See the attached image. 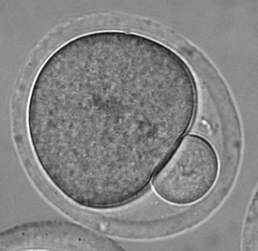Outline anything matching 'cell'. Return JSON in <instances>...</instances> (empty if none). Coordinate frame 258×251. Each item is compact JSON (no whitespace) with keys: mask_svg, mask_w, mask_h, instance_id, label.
I'll use <instances>...</instances> for the list:
<instances>
[{"mask_svg":"<svg viewBox=\"0 0 258 251\" xmlns=\"http://www.w3.org/2000/svg\"><path fill=\"white\" fill-rule=\"evenodd\" d=\"M184 59L147 35L99 30L56 48L33 81L27 132L48 181L83 208L135 201L193 125Z\"/></svg>","mask_w":258,"mask_h":251,"instance_id":"cell-1","label":"cell"},{"mask_svg":"<svg viewBox=\"0 0 258 251\" xmlns=\"http://www.w3.org/2000/svg\"><path fill=\"white\" fill-rule=\"evenodd\" d=\"M220 172L217 152L201 135L187 134L159 169L152 184L165 202L187 206L211 192Z\"/></svg>","mask_w":258,"mask_h":251,"instance_id":"cell-2","label":"cell"},{"mask_svg":"<svg viewBox=\"0 0 258 251\" xmlns=\"http://www.w3.org/2000/svg\"><path fill=\"white\" fill-rule=\"evenodd\" d=\"M2 250H121L114 241L73 223H30L2 233Z\"/></svg>","mask_w":258,"mask_h":251,"instance_id":"cell-3","label":"cell"},{"mask_svg":"<svg viewBox=\"0 0 258 251\" xmlns=\"http://www.w3.org/2000/svg\"><path fill=\"white\" fill-rule=\"evenodd\" d=\"M243 250L258 249V206L257 195L250 203L247 213L243 231Z\"/></svg>","mask_w":258,"mask_h":251,"instance_id":"cell-4","label":"cell"}]
</instances>
